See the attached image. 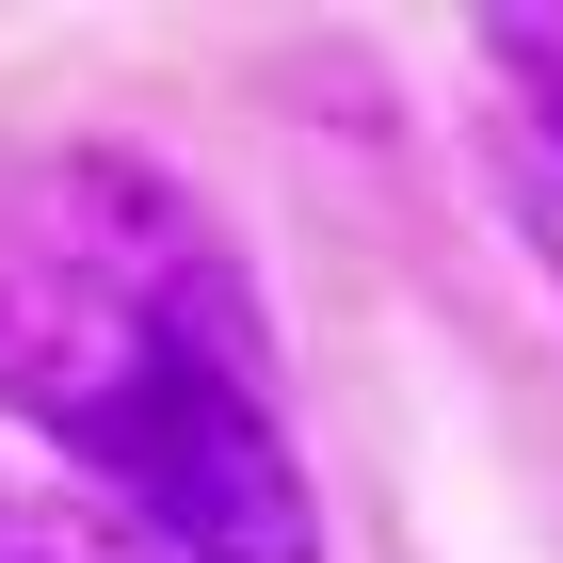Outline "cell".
Segmentation results:
<instances>
[{
    "mask_svg": "<svg viewBox=\"0 0 563 563\" xmlns=\"http://www.w3.org/2000/svg\"><path fill=\"white\" fill-rule=\"evenodd\" d=\"M0 419L177 563H322V483L274 402V322L210 194L130 145L0 162Z\"/></svg>",
    "mask_w": 563,
    "mask_h": 563,
    "instance_id": "obj_1",
    "label": "cell"
},
{
    "mask_svg": "<svg viewBox=\"0 0 563 563\" xmlns=\"http://www.w3.org/2000/svg\"><path fill=\"white\" fill-rule=\"evenodd\" d=\"M483 65H499V210H516V242H531V274L563 290V33L548 16H499L483 33Z\"/></svg>",
    "mask_w": 563,
    "mask_h": 563,
    "instance_id": "obj_2",
    "label": "cell"
},
{
    "mask_svg": "<svg viewBox=\"0 0 563 563\" xmlns=\"http://www.w3.org/2000/svg\"><path fill=\"white\" fill-rule=\"evenodd\" d=\"M0 563H177V548H145L113 499H48V483H0Z\"/></svg>",
    "mask_w": 563,
    "mask_h": 563,
    "instance_id": "obj_3",
    "label": "cell"
}]
</instances>
